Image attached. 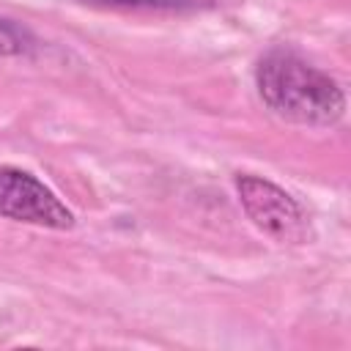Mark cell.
Returning <instances> with one entry per match:
<instances>
[{"label":"cell","instance_id":"obj_4","mask_svg":"<svg viewBox=\"0 0 351 351\" xmlns=\"http://www.w3.org/2000/svg\"><path fill=\"white\" fill-rule=\"evenodd\" d=\"M36 49V36L11 22V19H0V58H16V55H27Z\"/></svg>","mask_w":351,"mask_h":351},{"label":"cell","instance_id":"obj_5","mask_svg":"<svg viewBox=\"0 0 351 351\" xmlns=\"http://www.w3.org/2000/svg\"><path fill=\"white\" fill-rule=\"evenodd\" d=\"M93 5L107 8H134V11H186L197 8V0H88Z\"/></svg>","mask_w":351,"mask_h":351},{"label":"cell","instance_id":"obj_2","mask_svg":"<svg viewBox=\"0 0 351 351\" xmlns=\"http://www.w3.org/2000/svg\"><path fill=\"white\" fill-rule=\"evenodd\" d=\"M233 184L244 214L261 233L280 244H307L313 239L310 217L291 192L252 173H239Z\"/></svg>","mask_w":351,"mask_h":351},{"label":"cell","instance_id":"obj_3","mask_svg":"<svg viewBox=\"0 0 351 351\" xmlns=\"http://www.w3.org/2000/svg\"><path fill=\"white\" fill-rule=\"evenodd\" d=\"M0 217L47 230L74 228L71 208L33 173L0 165Z\"/></svg>","mask_w":351,"mask_h":351},{"label":"cell","instance_id":"obj_1","mask_svg":"<svg viewBox=\"0 0 351 351\" xmlns=\"http://www.w3.org/2000/svg\"><path fill=\"white\" fill-rule=\"evenodd\" d=\"M255 88L266 110L288 123L326 129L346 115L340 85L291 49H269L258 60Z\"/></svg>","mask_w":351,"mask_h":351}]
</instances>
